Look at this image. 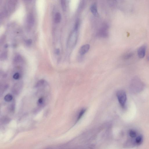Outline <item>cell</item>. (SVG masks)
Here are the masks:
<instances>
[{
	"label": "cell",
	"instance_id": "4fadbf2b",
	"mask_svg": "<svg viewBox=\"0 0 149 149\" xmlns=\"http://www.w3.org/2000/svg\"><path fill=\"white\" fill-rule=\"evenodd\" d=\"M85 111H86V110L85 109H82L81 110L80 112L79 113L78 116V120L79 119L81 118L82 115L85 113Z\"/></svg>",
	"mask_w": 149,
	"mask_h": 149
},
{
	"label": "cell",
	"instance_id": "8fae6325",
	"mask_svg": "<svg viewBox=\"0 0 149 149\" xmlns=\"http://www.w3.org/2000/svg\"><path fill=\"white\" fill-rule=\"evenodd\" d=\"M79 21L78 19L76 21L74 26V30L75 31H77L79 28Z\"/></svg>",
	"mask_w": 149,
	"mask_h": 149
},
{
	"label": "cell",
	"instance_id": "ba28073f",
	"mask_svg": "<svg viewBox=\"0 0 149 149\" xmlns=\"http://www.w3.org/2000/svg\"><path fill=\"white\" fill-rule=\"evenodd\" d=\"M13 96L10 94H8L5 95L4 98L5 101L6 102H10L13 99Z\"/></svg>",
	"mask_w": 149,
	"mask_h": 149
},
{
	"label": "cell",
	"instance_id": "7c38bea8",
	"mask_svg": "<svg viewBox=\"0 0 149 149\" xmlns=\"http://www.w3.org/2000/svg\"><path fill=\"white\" fill-rule=\"evenodd\" d=\"M142 141V137L140 136L137 137L135 140V142L137 144H141Z\"/></svg>",
	"mask_w": 149,
	"mask_h": 149
},
{
	"label": "cell",
	"instance_id": "ffe728a7",
	"mask_svg": "<svg viewBox=\"0 0 149 149\" xmlns=\"http://www.w3.org/2000/svg\"><path fill=\"white\" fill-rule=\"evenodd\" d=\"M148 59L149 60V57L148 58Z\"/></svg>",
	"mask_w": 149,
	"mask_h": 149
},
{
	"label": "cell",
	"instance_id": "8992f818",
	"mask_svg": "<svg viewBox=\"0 0 149 149\" xmlns=\"http://www.w3.org/2000/svg\"><path fill=\"white\" fill-rule=\"evenodd\" d=\"M27 21L29 24L30 26L33 25L34 23V18L32 14H30L28 16Z\"/></svg>",
	"mask_w": 149,
	"mask_h": 149
},
{
	"label": "cell",
	"instance_id": "5bb4252c",
	"mask_svg": "<svg viewBox=\"0 0 149 149\" xmlns=\"http://www.w3.org/2000/svg\"><path fill=\"white\" fill-rule=\"evenodd\" d=\"M129 134L130 136L132 137H134L136 136V133L135 131H131L129 132Z\"/></svg>",
	"mask_w": 149,
	"mask_h": 149
},
{
	"label": "cell",
	"instance_id": "52a82bcc",
	"mask_svg": "<svg viewBox=\"0 0 149 149\" xmlns=\"http://www.w3.org/2000/svg\"><path fill=\"white\" fill-rule=\"evenodd\" d=\"M61 14L59 12L56 13L55 17V22L57 23H60L61 20Z\"/></svg>",
	"mask_w": 149,
	"mask_h": 149
},
{
	"label": "cell",
	"instance_id": "30bf717a",
	"mask_svg": "<svg viewBox=\"0 0 149 149\" xmlns=\"http://www.w3.org/2000/svg\"><path fill=\"white\" fill-rule=\"evenodd\" d=\"M61 1L62 8L63 11H65L66 10V1L64 0H62Z\"/></svg>",
	"mask_w": 149,
	"mask_h": 149
},
{
	"label": "cell",
	"instance_id": "7a4b0ae2",
	"mask_svg": "<svg viewBox=\"0 0 149 149\" xmlns=\"http://www.w3.org/2000/svg\"><path fill=\"white\" fill-rule=\"evenodd\" d=\"M108 25L106 24H104L98 31V36L102 38L107 37L108 36Z\"/></svg>",
	"mask_w": 149,
	"mask_h": 149
},
{
	"label": "cell",
	"instance_id": "3957f363",
	"mask_svg": "<svg viewBox=\"0 0 149 149\" xmlns=\"http://www.w3.org/2000/svg\"><path fill=\"white\" fill-rule=\"evenodd\" d=\"M147 46L145 44L140 46L137 50V54L138 57L141 58H143L145 55Z\"/></svg>",
	"mask_w": 149,
	"mask_h": 149
},
{
	"label": "cell",
	"instance_id": "5b68a950",
	"mask_svg": "<svg viewBox=\"0 0 149 149\" xmlns=\"http://www.w3.org/2000/svg\"><path fill=\"white\" fill-rule=\"evenodd\" d=\"M90 9L91 12L95 16H97L98 15V12L97 8V6L95 4H94L91 6Z\"/></svg>",
	"mask_w": 149,
	"mask_h": 149
},
{
	"label": "cell",
	"instance_id": "6da1fadb",
	"mask_svg": "<svg viewBox=\"0 0 149 149\" xmlns=\"http://www.w3.org/2000/svg\"><path fill=\"white\" fill-rule=\"evenodd\" d=\"M117 96L121 106L122 108H124L127 100V96L125 92L123 90L118 91L117 92Z\"/></svg>",
	"mask_w": 149,
	"mask_h": 149
},
{
	"label": "cell",
	"instance_id": "d6986e66",
	"mask_svg": "<svg viewBox=\"0 0 149 149\" xmlns=\"http://www.w3.org/2000/svg\"><path fill=\"white\" fill-rule=\"evenodd\" d=\"M55 52L56 54L58 55L60 53V50L59 49H56Z\"/></svg>",
	"mask_w": 149,
	"mask_h": 149
},
{
	"label": "cell",
	"instance_id": "ac0fdd59",
	"mask_svg": "<svg viewBox=\"0 0 149 149\" xmlns=\"http://www.w3.org/2000/svg\"><path fill=\"white\" fill-rule=\"evenodd\" d=\"M6 53H3L1 57H2V58H5V57H6Z\"/></svg>",
	"mask_w": 149,
	"mask_h": 149
},
{
	"label": "cell",
	"instance_id": "9a60e30c",
	"mask_svg": "<svg viewBox=\"0 0 149 149\" xmlns=\"http://www.w3.org/2000/svg\"><path fill=\"white\" fill-rule=\"evenodd\" d=\"M14 78L16 80H17L20 77V74L18 73H16L14 74L13 76Z\"/></svg>",
	"mask_w": 149,
	"mask_h": 149
},
{
	"label": "cell",
	"instance_id": "9c48e42d",
	"mask_svg": "<svg viewBox=\"0 0 149 149\" xmlns=\"http://www.w3.org/2000/svg\"><path fill=\"white\" fill-rule=\"evenodd\" d=\"M133 55V53L132 52H129L125 54L124 56V58L125 59H128L132 57Z\"/></svg>",
	"mask_w": 149,
	"mask_h": 149
},
{
	"label": "cell",
	"instance_id": "e0dca14e",
	"mask_svg": "<svg viewBox=\"0 0 149 149\" xmlns=\"http://www.w3.org/2000/svg\"><path fill=\"white\" fill-rule=\"evenodd\" d=\"M32 42V40L30 39H29L28 40H27L26 41V43L28 45H30L31 44Z\"/></svg>",
	"mask_w": 149,
	"mask_h": 149
},
{
	"label": "cell",
	"instance_id": "277c9868",
	"mask_svg": "<svg viewBox=\"0 0 149 149\" xmlns=\"http://www.w3.org/2000/svg\"><path fill=\"white\" fill-rule=\"evenodd\" d=\"M90 48V46L89 44L84 45L81 47L79 50V54L81 55H84L89 51Z\"/></svg>",
	"mask_w": 149,
	"mask_h": 149
},
{
	"label": "cell",
	"instance_id": "2e32d148",
	"mask_svg": "<svg viewBox=\"0 0 149 149\" xmlns=\"http://www.w3.org/2000/svg\"><path fill=\"white\" fill-rule=\"evenodd\" d=\"M43 102V99L42 98H41L39 99L38 103L39 105L41 104Z\"/></svg>",
	"mask_w": 149,
	"mask_h": 149
}]
</instances>
